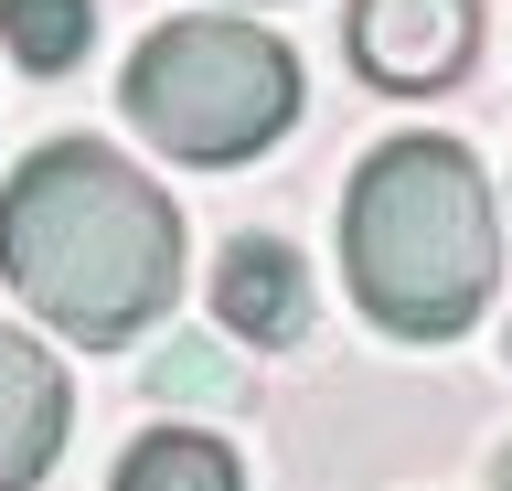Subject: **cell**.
<instances>
[{
    "mask_svg": "<svg viewBox=\"0 0 512 491\" xmlns=\"http://www.w3.org/2000/svg\"><path fill=\"white\" fill-rule=\"evenodd\" d=\"M0 278L64 342H139L182 299V214L150 171L96 139H43L0 182Z\"/></svg>",
    "mask_w": 512,
    "mask_h": 491,
    "instance_id": "obj_1",
    "label": "cell"
},
{
    "mask_svg": "<svg viewBox=\"0 0 512 491\" xmlns=\"http://www.w3.org/2000/svg\"><path fill=\"white\" fill-rule=\"evenodd\" d=\"M342 278L395 342H459L502 278V214L459 139H384L342 193Z\"/></svg>",
    "mask_w": 512,
    "mask_h": 491,
    "instance_id": "obj_2",
    "label": "cell"
},
{
    "mask_svg": "<svg viewBox=\"0 0 512 491\" xmlns=\"http://www.w3.org/2000/svg\"><path fill=\"white\" fill-rule=\"evenodd\" d=\"M128 118L171 161L235 171L299 118V54L278 33H256V22H224V11L160 22L139 43V65H128Z\"/></svg>",
    "mask_w": 512,
    "mask_h": 491,
    "instance_id": "obj_3",
    "label": "cell"
},
{
    "mask_svg": "<svg viewBox=\"0 0 512 491\" xmlns=\"http://www.w3.org/2000/svg\"><path fill=\"white\" fill-rule=\"evenodd\" d=\"M480 54V0H352V65L384 97H438Z\"/></svg>",
    "mask_w": 512,
    "mask_h": 491,
    "instance_id": "obj_4",
    "label": "cell"
},
{
    "mask_svg": "<svg viewBox=\"0 0 512 491\" xmlns=\"http://www.w3.org/2000/svg\"><path fill=\"white\" fill-rule=\"evenodd\" d=\"M64 427H75L64 363L0 321V491H43V470L64 459Z\"/></svg>",
    "mask_w": 512,
    "mask_h": 491,
    "instance_id": "obj_5",
    "label": "cell"
},
{
    "mask_svg": "<svg viewBox=\"0 0 512 491\" xmlns=\"http://www.w3.org/2000/svg\"><path fill=\"white\" fill-rule=\"evenodd\" d=\"M214 321L235 331V342H256V353H288V342L310 331V278H299V257H288L278 235H235V246H224Z\"/></svg>",
    "mask_w": 512,
    "mask_h": 491,
    "instance_id": "obj_6",
    "label": "cell"
},
{
    "mask_svg": "<svg viewBox=\"0 0 512 491\" xmlns=\"http://www.w3.org/2000/svg\"><path fill=\"white\" fill-rule=\"evenodd\" d=\"M118 491H246V470H235V449L203 438V427H150V438L118 459Z\"/></svg>",
    "mask_w": 512,
    "mask_h": 491,
    "instance_id": "obj_7",
    "label": "cell"
},
{
    "mask_svg": "<svg viewBox=\"0 0 512 491\" xmlns=\"http://www.w3.org/2000/svg\"><path fill=\"white\" fill-rule=\"evenodd\" d=\"M96 33V0H0V43L22 75H75Z\"/></svg>",
    "mask_w": 512,
    "mask_h": 491,
    "instance_id": "obj_8",
    "label": "cell"
},
{
    "mask_svg": "<svg viewBox=\"0 0 512 491\" xmlns=\"http://www.w3.org/2000/svg\"><path fill=\"white\" fill-rule=\"evenodd\" d=\"M150 385H160V395H224V374H214L203 353H160V363H150Z\"/></svg>",
    "mask_w": 512,
    "mask_h": 491,
    "instance_id": "obj_9",
    "label": "cell"
},
{
    "mask_svg": "<svg viewBox=\"0 0 512 491\" xmlns=\"http://www.w3.org/2000/svg\"><path fill=\"white\" fill-rule=\"evenodd\" d=\"M502 491H512V449H502Z\"/></svg>",
    "mask_w": 512,
    "mask_h": 491,
    "instance_id": "obj_10",
    "label": "cell"
}]
</instances>
